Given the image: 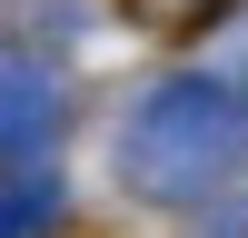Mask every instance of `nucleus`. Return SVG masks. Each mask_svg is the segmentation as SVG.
Returning <instances> with one entry per match:
<instances>
[{
    "instance_id": "f03ea898",
    "label": "nucleus",
    "mask_w": 248,
    "mask_h": 238,
    "mask_svg": "<svg viewBox=\"0 0 248 238\" xmlns=\"http://www.w3.org/2000/svg\"><path fill=\"white\" fill-rule=\"evenodd\" d=\"M50 139H60V79L30 60H0V169L40 159Z\"/></svg>"
},
{
    "instance_id": "20e7f679",
    "label": "nucleus",
    "mask_w": 248,
    "mask_h": 238,
    "mask_svg": "<svg viewBox=\"0 0 248 238\" xmlns=\"http://www.w3.org/2000/svg\"><path fill=\"white\" fill-rule=\"evenodd\" d=\"M229 0H139V20L149 30H199V20H218Z\"/></svg>"
},
{
    "instance_id": "7ed1b4c3",
    "label": "nucleus",
    "mask_w": 248,
    "mask_h": 238,
    "mask_svg": "<svg viewBox=\"0 0 248 238\" xmlns=\"http://www.w3.org/2000/svg\"><path fill=\"white\" fill-rule=\"evenodd\" d=\"M50 228H60V189H50V178L0 189V238H50Z\"/></svg>"
},
{
    "instance_id": "f257e3e1",
    "label": "nucleus",
    "mask_w": 248,
    "mask_h": 238,
    "mask_svg": "<svg viewBox=\"0 0 248 238\" xmlns=\"http://www.w3.org/2000/svg\"><path fill=\"white\" fill-rule=\"evenodd\" d=\"M248 169V70H179L119 119V178L149 208H199Z\"/></svg>"
}]
</instances>
